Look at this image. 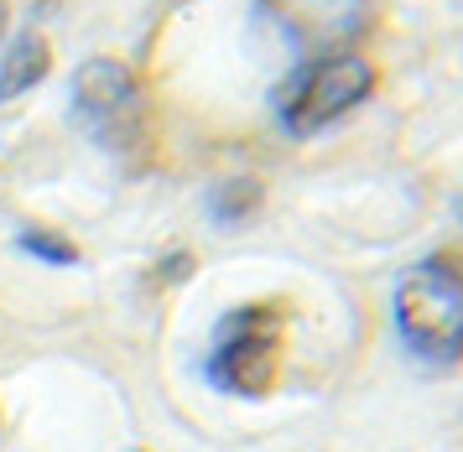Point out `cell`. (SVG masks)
Masks as SVG:
<instances>
[{"instance_id": "1", "label": "cell", "mask_w": 463, "mask_h": 452, "mask_svg": "<svg viewBox=\"0 0 463 452\" xmlns=\"http://www.w3.org/2000/svg\"><path fill=\"white\" fill-rule=\"evenodd\" d=\"M396 333L427 364L463 359V270L453 260H421L396 287Z\"/></svg>"}, {"instance_id": "2", "label": "cell", "mask_w": 463, "mask_h": 452, "mask_svg": "<svg viewBox=\"0 0 463 452\" xmlns=\"http://www.w3.org/2000/svg\"><path fill=\"white\" fill-rule=\"evenodd\" d=\"M375 68L359 52H317L276 89V120L292 136H317L370 99Z\"/></svg>"}, {"instance_id": "3", "label": "cell", "mask_w": 463, "mask_h": 452, "mask_svg": "<svg viewBox=\"0 0 463 452\" xmlns=\"http://www.w3.org/2000/svg\"><path fill=\"white\" fill-rule=\"evenodd\" d=\"M281 317L276 307H234L219 317L213 328V344H209V374L213 391L224 395H245V400H260V395L276 385V370H281Z\"/></svg>"}, {"instance_id": "4", "label": "cell", "mask_w": 463, "mask_h": 452, "mask_svg": "<svg viewBox=\"0 0 463 452\" xmlns=\"http://www.w3.org/2000/svg\"><path fill=\"white\" fill-rule=\"evenodd\" d=\"M73 120L84 125L109 156H136L146 146V94L120 58H89L73 73Z\"/></svg>"}, {"instance_id": "5", "label": "cell", "mask_w": 463, "mask_h": 452, "mask_svg": "<svg viewBox=\"0 0 463 452\" xmlns=\"http://www.w3.org/2000/svg\"><path fill=\"white\" fill-rule=\"evenodd\" d=\"M281 21L297 42H313L323 52H344L338 42L359 32L364 0H281Z\"/></svg>"}, {"instance_id": "6", "label": "cell", "mask_w": 463, "mask_h": 452, "mask_svg": "<svg viewBox=\"0 0 463 452\" xmlns=\"http://www.w3.org/2000/svg\"><path fill=\"white\" fill-rule=\"evenodd\" d=\"M47 62H52L47 42L37 32H22V37L0 52V99H16L26 89H37L47 79Z\"/></svg>"}, {"instance_id": "7", "label": "cell", "mask_w": 463, "mask_h": 452, "mask_svg": "<svg viewBox=\"0 0 463 452\" xmlns=\"http://www.w3.org/2000/svg\"><path fill=\"white\" fill-rule=\"evenodd\" d=\"M255 203H260V187L250 183V177H234V183H219L209 198V213L219 219V224H240L245 213H255Z\"/></svg>"}, {"instance_id": "8", "label": "cell", "mask_w": 463, "mask_h": 452, "mask_svg": "<svg viewBox=\"0 0 463 452\" xmlns=\"http://www.w3.org/2000/svg\"><path fill=\"white\" fill-rule=\"evenodd\" d=\"M16 245H22L26 255L47 260V266H79V250L68 245V240H58L52 229H22V234H16Z\"/></svg>"}]
</instances>
